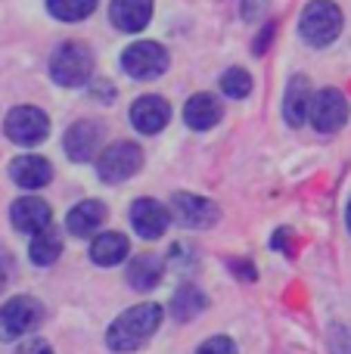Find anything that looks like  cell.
Wrapping results in <instances>:
<instances>
[{
	"label": "cell",
	"mask_w": 351,
	"mask_h": 354,
	"mask_svg": "<svg viewBox=\"0 0 351 354\" xmlns=\"http://www.w3.org/2000/svg\"><path fill=\"white\" fill-rule=\"evenodd\" d=\"M162 305L155 301H140V305L128 308L124 314H118L112 320L109 333H106V345H109L115 354H128V351H137L155 336V330L162 326Z\"/></svg>",
	"instance_id": "obj_1"
},
{
	"label": "cell",
	"mask_w": 351,
	"mask_h": 354,
	"mask_svg": "<svg viewBox=\"0 0 351 354\" xmlns=\"http://www.w3.org/2000/svg\"><path fill=\"white\" fill-rule=\"evenodd\" d=\"M93 75V53L87 44L66 41L50 56V78L59 87H81Z\"/></svg>",
	"instance_id": "obj_2"
},
{
	"label": "cell",
	"mask_w": 351,
	"mask_h": 354,
	"mask_svg": "<svg viewBox=\"0 0 351 354\" xmlns=\"http://www.w3.org/2000/svg\"><path fill=\"white\" fill-rule=\"evenodd\" d=\"M342 31V10L333 0H311L298 19V35L311 47H327Z\"/></svg>",
	"instance_id": "obj_3"
},
{
	"label": "cell",
	"mask_w": 351,
	"mask_h": 354,
	"mask_svg": "<svg viewBox=\"0 0 351 354\" xmlns=\"http://www.w3.org/2000/svg\"><path fill=\"white\" fill-rule=\"evenodd\" d=\"M44 324V305L31 295H16L0 308V342H16V339L35 333Z\"/></svg>",
	"instance_id": "obj_4"
},
{
	"label": "cell",
	"mask_w": 351,
	"mask_h": 354,
	"mask_svg": "<svg viewBox=\"0 0 351 354\" xmlns=\"http://www.w3.org/2000/svg\"><path fill=\"white\" fill-rule=\"evenodd\" d=\"M143 168V149L131 140H118L97 156V177L103 183H124Z\"/></svg>",
	"instance_id": "obj_5"
},
{
	"label": "cell",
	"mask_w": 351,
	"mask_h": 354,
	"mask_svg": "<svg viewBox=\"0 0 351 354\" xmlns=\"http://www.w3.org/2000/svg\"><path fill=\"white\" fill-rule=\"evenodd\" d=\"M3 134L10 137L16 147H37L41 140H47L50 134V118L37 106H16L6 112L3 118Z\"/></svg>",
	"instance_id": "obj_6"
},
{
	"label": "cell",
	"mask_w": 351,
	"mask_h": 354,
	"mask_svg": "<svg viewBox=\"0 0 351 354\" xmlns=\"http://www.w3.org/2000/svg\"><path fill=\"white\" fill-rule=\"evenodd\" d=\"M122 68L137 81H153L159 75H165L168 50L155 41H137L122 53Z\"/></svg>",
	"instance_id": "obj_7"
},
{
	"label": "cell",
	"mask_w": 351,
	"mask_h": 354,
	"mask_svg": "<svg viewBox=\"0 0 351 354\" xmlns=\"http://www.w3.org/2000/svg\"><path fill=\"white\" fill-rule=\"evenodd\" d=\"M308 118L314 124V131L321 134H336L339 128H345L348 122V100L342 91L336 87H323L311 97V109H308Z\"/></svg>",
	"instance_id": "obj_8"
},
{
	"label": "cell",
	"mask_w": 351,
	"mask_h": 354,
	"mask_svg": "<svg viewBox=\"0 0 351 354\" xmlns=\"http://www.w3.org/2000/svg\"><path fill=\"white\" fill-rule=\"evenodd\" d=\"M171 214L187 230H209V227H215L218 218H221L215 202L205 199V196H196V193H174Z\"/></svg>",
	"instance_id": "obj_9"
},
{
	"label": "cell",
	"mask_w": 351,
	"mask_h": 354,
	"mask_svg": "<svg viewBox=\"0 0 351 354\" xmlns=\"http://www.w3.org/2000/svg\"><path fill=\"white\" fill-rule=\"evenodd\" d=\"M62 149L72 162H91L93 156L103 149V124L93 122V118H84V122H75L72 128L62 137Z\"/></svg>",
	"instance_id": "obj_10"
},
{
	"label": "cell",
	"mask_w": 351,
	"mask_h": 354,
	"mask_svg": "<svg viewBox=\"0 0 351 354\" xmlns=\"http://www.w3.org/2000/svg\"><path fill=\"white\" fill-rule=\"evenodd\" d=\"M10 218H12V227H16L19 233L35 236V233H41V230L50 227L53 212H50V205L41 199V196H22V199L12 202Z\"/></svg>",
	"instance_id": "obj_11"
},
{
	"label": "cell",
	"mask_w": 351,
	"mask_h": 354,
	"mask_svg": "<svg viewBox=\"0 0 351 354\" xmlns=\"http://www.w3.org/2000/svg\"><path fill=\"white\" fill-rule=\"evenodd\" d=\"M131 224L143 239H159L171 224V212L155 199H137L131 205Z\"/></svg>",
	"instance_id": "obj_12"
},
{
	"label": "cell",
	"mask_w": 351,
	"mask_h": 354,
	"mask_svg": "<svg viewBox=\"0 0 351 354\" xmlns=\"http://www.w3.org/2000/svg\"><path fill=\"white\" fill-rule=\"evenodd\" d=\"M168 122H171V106L162 97H140L131 106V124L140 134H159Z\"/></svg>",
	"instance_id": "obj_13"
},
{
	"label": "cell",
	"mask_w": 351,
	"mask_h": 354,
	"mask_svg": "<svg viewBox=\"0 0 351 354\" xmlns=\"http://www.w3.org/2000/svg\"><path fill=\"white\" fill-rule=\"evenodd\" d=\"M103 221H106V205L97 199H84L78 205L68 208L66 214V227L72 236H97L103 230Z\"/></svg>",
	"instance_id": "obj_14"
},
{
	"label": "cell",
	"mask_w": 351,
	"mask_h": 354,
	"mask_svg": "<svg viewBox=\"0 0 351 354\" xmlns=\"http://www.w3.org/2000/svg\"><path fill=\"white\" fill-rule=\"evenodd\" d=\"M311 97H314L311 81L305 78V75H292L290 84H286V97H283V118L290 128H298V124L308 118Z\"/></svg>",
	"instance_id": "obj_15"
},
{
	"label": "cell",
	"mask_w": 351,
	"mask_h": 354,
	"mask_svg": "<svg viewBox=\"0 0 351 354\" xmlns=\"http://www.w3.org/2000/svg\"><path fill=\"white\" fill-rule=\"evenodd\" d=\"M109 19L118 31L134 35V31L146 28L149 19H153V0H112Z\"/></svg>",
	"instance_id": "obj_16"
},
{
	"label": "cell",
	"mask_w": 351,
	"mask_h": 354,
	"mask_svg": "<svg viewBox=\"0 0 351 354\" xmlns=\"http://www.w3.org/2000/svg\"><path fill=\"white\" fill-rule=\"evenodd\" d=\"M10 177L19 183L22 189H41L53 180V165L44 156H19L10 165Z\"/></svg>",
	"instance_id": "obj_17"
},
{
	"label": "cell",
	"mask_w": 351,
	"mask_h": 354,
	"mask_svg": "<svg viewBox=\"0 0 351 354\" xmlns=\"http://www.w3.org/2000/svg\"><path fill=\"white\" fill-rule=\"evenodd\" d=\"M221 115H224V109L215 93H196V97H190L184 106V122H187V128H193V131L215 128V124L221 122Z\"/></svg>",
	"instance_id": "obj_18"
},
{
	"label": "cell",
	"mask_w": 351,
	"mask_h": 354,
	"mask_svg": "<svg viewBox=\"0 0 351 354\" xmlns=\"http://www.w3.org/2000/svg\"><path fill=\"white\" fill-rule=\"evenodd\" d=\"M162 277H165V261H162L159 255H153V252L137 255L134 261L128 264V283L137 289V292H149V289H155L162 283Z\"/></svg>",
	"instance_id": "obj_19"
},
{
	"label": "cell",
	"mask_w": 351,
	"mask_h": 354,
	"mask_svg": "<svg viewBox=\"0 0 351 354\" xmlns=\"http://www.w3.org/2000/svg\"><path fill=\"white\" fill-rule=\"evenodd\" d=\"M128 258V236L122 233H97L91 243V261L99 268H115Z\"/></svg>",
	"instance_id": "obj_20"
},
{
	"label": "cell",
	"mask_w": 351,
	"mask_h": 354,
	"mask_svg": "<svg viewBox=\"0 0 351 354\" xmlns=\"http://www.w3.org/2000/svg\"><path fill=\"white\" fill-rule=\"evenodd\" d=\"M59 255H62V236H59V230H56L53 224H50L47 230H41V233L31 236L28 258L37 264V268H50Z\"/></svg>",
	"instance_id": "obj_21"
},
{
	"label": "cell",
	"mask_w": 351,
	"mask_h": 354,
	"mask_svg": "<svg viewBox=\"0 0 351 354\" xmlns=\"http://www.w3.org/2000/svg\"><path fill=\"white\" fill-rule=\"evenodd\" d=\"M205 305H209L205 292L196 286H190V283L180 286L178 292L171 295V314H174V320H180V324H190L199 311H205Z\"/></svg>",
	"instance_id": "obj_22"
},
{
	"label": "cell",
	"mask_w": 351,
	"mask_h": 354,
	"mask_svg": "<svg viewBox=\"0 0 351 354\" xmlns=\"http://www.w3.org/2000/svg\"><path fill=\"white\" fill-rule=\"evenodd\" d=\"M47 10L59 22H81L97 10V0H47Z\"/></svg>",
	"instance_id": "obj_23"
},
{
	"label": "cell",
	"mask_w": 351,
	"mask_h": 354,
	"mask_svg": "<svg viewBox=\"0 0 351 354\" xmlns=\"http://www.w3.org/2000/svg\"><path fill=\"white\" fill-rule=\"evenodd\" d=\"M221 93L224 97H230V100L249 97V93H252V75H249L246 68H240V66L227 68V72L221 75Z\"/></svg>",
	"instance_id": "obj_24"
},
{
	"label": "cell",
	"mask_w": 351,
	"mask_h": 354,
	"mask_svg": "<svg viewBox=\"0 0 351 354\" xmlns=\"http://www.w3.org/2000/svg\"><path fill=\"white\" fill-rule=\"evenodd\" d=\"M196 354H236V345H234V339H227V336H211L199 345Z\"/></svg>",
	"instance_id": "obj_25"
},
{
	"label": "cell",
	"mask_w": 351,
	"mask_h": 354,
	"mask_svg": "<svg viewBox=\"0 0 351 354\" xmlns=\"http://www.w3.org/2000/svg\"><path fill=\"white\" fill-rule=\"evenodd\" d=\"M277 35V22H267L265 28H261V35L255 37V44H252V53L255 56H265L267 53V47H271V37Z\"/></svg>",
	"instance_id": "obj_26"
},
{
	"label": "cell",
	"mask_w": 351,
	"mask_h": 354,
	"mask_svg": "<svg viewBox=\"0 0 351 354\" xmlns=\"http://www.w3.org/2000/svg\"><path fill=\"white\" fill-rule=\"evenodd\" d=\"M16 354H53V348H50L44 339H28V342L19 345Z\"/></svg>",
	"instance_id": "obj_27"
},
{
	"label": "cell",
	"mask_w": 351,
	"mask_h": 354,
	"mask_svg": "<svg viewBox=\"0 0 351 354\" xmlns=\"http://www.w3.org/2000/svg\"><path fill=\"white\" fill-rule=\"evenodd\" d=\"M267 3H271V0H243V16L252 22V19H258L261 12L267 10Z\"/></svg>",
	"instance_id": "obj_28"
},
{
	"label": "cell",
	"mask_w": 351,
	"mask_h": 354,
	"mask_svg": "<svg viewBox=\"0 0 351 354\" xmlns=\"http://www.w3.org/2000/svg\"><path fill=\"white\" fill-rule=\"evenodd\" d=\"M10 277H12V258H10V252L6 249H0V292L6 289Z\"/></svg>",
	"instance_id": "obj_29"
},
{
	"label": "cell",
	"mask_w": 351,
	"mask_h": 354,
	"mask_svg": "<svg viewBox=\"0 0 351 354\" xmlns=\"http://www.w3.org/2000/svg\"><path fill=\"white\" fill-rule=\"evenodd\" d=\"M345 224H348V230H351V202H348V208H345Z\"/></svg>",
	"instance_id": "obj_30"
}]
</instances>
